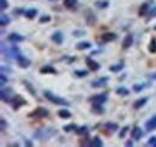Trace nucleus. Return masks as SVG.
<instances>
[{
  "instance_id": "nucleus-20",
  "label": "nucleus",
  "mask_w": 156,
  "mask_h": 147,
  "mask_svg": "<svg viewBox=\"0 0 156 147\" xmlns=\"http://www.w3.org/2000/svg\"><path fill=\"white\" fill-rule=\"evenodd\" d=\"M91 48V43L88 41H83V42H78L76 44V49L77 50H87Z\"/></svg>"
},
{
  "instance_id": "nucleus-17",
  "label": "nucleus",
  "mask_w": 156,
  "mask_h": 147,
  "mask_svg": "<svg viewBox=\"0 0 156 147\" xmlns=\"http://www.w3.org/2000/svg\"><path fill=\"white\" fill-rule=\"evenodd\" d=\"M132 44H133V36H132L131 34H129V35L125 36L124 41H122V48H124V49H127V48H130Z\"/></svg>"
},
{
  "instance_id": "nucleus-19",
  "label": "nucleus",
  "mask_w": 156,
  "mask_h": 147,
  "mask_svg": "<svg viewBox=\"0 0 156 147\" xmlns=\"http://www.w3.org/2000/svg\"><path fill=\"white\" fill-rule=\"evenodd\" d=\"M147 102H148V97H142V98H139V99H137L136 102L133 103V109H140V108H143L145 104H147Z\"/></svg>"
},
{
  "instance_id": "nucleus-18",
  "label": "nucleus",
  "mask_w": 156,
  "mask_h": 147,
  "mask_svg": "<svg viewBox=\"0 0 156 147\" xmlns=\"http://www.w3.org/2000/svg\"><path fill=\"white\" fill-rule=\"evenodd\" d=\"M145 129H147V132H153V130L156 129V115L153 116V117L145 123Z\"/></svg>"
},
{
  "instance_id": "nucleus-12",
  "label": "nucleus",
  "mask_w": 156,
  "mask_h": 147,
  "mask_svg": "<svg viewBox=\"0 0 156 147\" xmlns=\"http://www.w3.org/2000/svg\"><path fill=\"white\" fill-rule=\"evenodd\" d=\"M131 136L136 141L140 140L142 136H143V130H142V128L140 127H133V129L131 130Z\"/></svg>"
},
{
  "instance_id": "nucleus-5",
  "label": "nucleus",
  "mask_w": 156,
  "mask_h": 147,
  "mask_svg": "<svg viewBox=\"0 0 156 147\" xmlns=\"http://www.w3.org/2000/svg\"><path fill=\"white\" fill-rule=\"evenodd\" d=\"M48 110L46 109V108H43V107H39V108H36L34 111H31L28 116L29 117H39V118H43V117H47L48 116Z\"/></svg>"
},
{
  "instance_id": "nucleus-31",
  "label": "nucleus",
  "mask_w": 156,
  "mask_h": 147,
  "mask_svg": "<svg viewBox=\"0 0 156 147\" xmlns=\"http://www.w3.org/2000/svg\"><path fill=\"white\" fill-rule=\"evenodd\" d=\"M78 127L75 125V123H70V125L64 126V127H62V130L66 132V133H71V132H76V129Z\"/></svg>"
},
{
  "instance_id": "nucleus-4",
  "label": "nucleus",
  "mask_w": 156,
  "mask_h": 147,
  "mask_svg": "<svg viewBox=\"0 0 156 147\" xmlns=\"http://www.w3.org/2000/svg\"><path fill=\"white\" fill-rule=\"evenodd\" d=\"M11 104H12V109H13V110H18L20 107L27 105V104H28V102H27L22 96L16 94V96H13V97H12V99H11Z\"/></svg>"
},
{
  "instance_id": "nucleus-46",
  "label": "nucleus",
  "mask_w": 156,
  "mask_h": 147,
  "mask_svg": "<svg viewBox=\"0 0 156 147\" xmlns=\"http://www.w3.org/2000/svg\"><path fill=\"white\" fill-rule=\"evenodd\" d=\"M25 145H27V146H33V144H31V142H30V140H25Z\"/></svg>"
},
{
  "instance_id": "nucleus-34",
  "label": "nucleus",
  "mask_w": 156,
  "mask_h": 147,
  "mask_svg": "<svg viewBox=\"0 0 156 147\" xmlns=\"http://www.w3.org/2000/svg\"><path fill=\"white\" fill-rule=\"evenodd\" d=\"M122 68H124V65H122V63H117V65H112V66L109 67V71H111V72H114V73H118V72H120Z\"/></svg>"
},
{
  "instance_id": "nucleus-11",
  "label": "nucleus",
  "mask_w": 156,
  "mask_h": 147,
  "mask_svg": "<svg viewBox=\"0 0 156 147\" xmlns=\"http://www.w3.org/2000/svg\"><path fill=\"white\" fill-rule=\"evenodd\" d=\"M25 39V37L17 34V32H12L7 36V41L9 42H12V43H18V42H23Z\"/></svg>"
},
{
  "instance_id": "nucleus-24",
  "label": "nucleus",
  "mask_w": 156,
  "mask_h": 147,
  "mask_svg": "<svg viewBox=\"0 0 156 147\" xmlns=\"http://www.w3.org/2000/svg\"><path fill=\"white\" fill-rule=\"evenodd\" d=\"M76 134L77 135H83V136H87L88 134H89V129H88V127L87 126H82V127H78L77 129H76Z\"/></svg>"
},
{
  "instance_id": "nucleus-14",
  "label": "nucleus",
  "mask_w": 156,
  "mask_h": 147,
  "mask_svg": "<svg viewBox=\"0 0 156 147\" xmlns=\"http://www.w3.org/2000/svg\"><path fill=\"white\" fill-rule=\"evenodd\" d=\"M149 11H150L149 4H148V2H144V4L140 5V7H139V10H138V16H139V17H144L145 15L149 13Z\"/></svg>"
},
{
  "instance_id": "nucleus-13",
  "label": "nucleus",
  "mask_w": 156,
  "mask_h": 147,
  "mask_svg": "<svg viewBox=\"0 0 156 147\" xmlns=\"http://www.w3.org/2000/svg\"><path fill=\"white\" fill-rule=\"evenodd\" d=\"M117 34H114V32H106V34H103L102 36H101V39H102V42H105V43H108V42H112V41H115L117 39Z\"/></svg>"
},
{
  "instance_id": "nucleus-35",
  "label": "nucleus",
  "mask_w": 156,
  "mask_h": 147,
  "mask_svg": "<svg viewBox=\"0 0 156 147\" xmlns=\"http://www.w3.org/2000/svg\"><path fill=\"white\" fill-rule=\"evenodd\" d=\"M73 74L77 77V78H85L87 75H88V71H85V70H76Z\"/></svg>"
},
{
  "instance_id": "nucleus-6",
  "label": "nucleus",
  "mask_w": 156,
  "mask_h": 147,
  "mask_svg": "<svg viewBox=\"0 0 156 147\" xmlns=\"http://www.w3.org/2000/svg\"><path fill=\"white\" fill-rule=\"evenodd\" d=\"M15 60L17 61V63H18V66H20V68H28L30 66V63H31V61L25 55H23L22 53H20L18 55L16 56Z\"/></svg>"
},
{
  "instance_id": "nucleus-45",
  "label": "nucleus",
  "mask_w": 156,
  "mask_h": 147,
  "mask_svg": "<svg viewBox=\"0 0 156 147\" xmlns=\"http://www.w3.org/2000/svg\"><path fill=\"white\" fill-rule=\"evenodd\" d=\"M5 71H6V72H9V73H11V72H12V70H11V68L5 67V66H1V73H5Z\"/></svg>"
},
{
  "instance_id": "nucleus-50",
  "label": "nucleus",
  "mask_w": 156,
  "mask_h": 147,
  "mask_svg": "<svg viewBox=\"0 0 156 147\" xmlns=\"http://www.w3.org/2000/svg\"><path fill=\"white\" fill-rule=\"evenodd\" d=\"M154 146H155V147H156V144H155V145H154Z\"/></svg>"
},
{
  "instance_id": "nucleus-8",
  "label": "nucleus",
  "mask_w": 156,
  "mask_h": 147,
  "mask_svg": "<svg viewBox=\"0 0 156 147\" xmlns=\"http://www.w3.org/2000/svg\"><path fill=\"white\" fill-rule=\"evenodd\" d=\"M0 97H1V101L4 103H11V99H12V89L10 87H6V89H1L0 92Z\"/></svg>"
},
{
  "instance_id": "nucleus-43",
  "label": "nucleus",
  "mask_w": 156,
  "mask_h": 147,
  "mask_svg": "<svg viewBox=\"0 0 156 147\" xmlns=\"http://www.w3.org/2000/svg\"><path fill=\"white\" fill-rule=\"evenodd\" d=\"M156 144V136H151L150 139H149V141H148V145H151V146H154Z\"/></svg>"
},
{
  "instance_id": "nucleus-49",
  "label": "nucleus",
  "mask_w": 156,
  "mask_h": 147,
  "mask_svg": "<svg viewBox=\"0 0 156 147\" xmlns=\"http://www.w3.org/2000/svg\"><path fill=\"white\" fill-rule=\"evenodd\" d=\"M49 1H54V0H49Z\"/></svg>"
},
{
  "instance_id": "nucleus-28",
  "label": "nucleus",
  "mask_w": 156,
  "mask_h": 147,
  "mask_svg": "<svg viewBox=\"0 0 156 147\" xmlns=\"http://www.w3.org/2000/svg\"><path fill=\"white\" fill-rule=\"evenodd\" d=\"M11 23V19H10V17L9 16H6V15H1L0 16V25L1 26H6V25H9Z\"/></svg>"
},
{
  "instance_id": "nucleus-9",
  "label": "nucleus",
  "mask_w": 156,
  "mask_h": 147,
  "mask_svg": "<svg viewBox=\"0 0 156 147\" xmlns=\"http://www.w3.org/2000/svg\"><path fill=\"white\" fill-rule=\"evenodd\" d=\"M85 63H87L88 68L90 71H93V72H96V71H98L101 68V65L98 63V61H95L93 57H90V56H87L85 57Z\"/></svg>"
},
{
  "instance_id": "nucleus-1",
  "label": "nucleus",
  "mask_w": 156,
  "mask_h": 147,
  "mask_svg": "<svg viewBox=\"0 0 156 147\" xmlns=\"http://www.w3.org/2000/svg\"><path fill=\"white\" fill-rule=\"evenodd\" d=\"M57 130L53 127H44V128L37 129L34 133V139L39 140V141H47L49 139H52L55 135Z\"/></svg>"
},
{
  "instance_id": "nucleus-40",
  "label": "nucleus",
  "mask_w": 156,
  "mask_h": 147,
  "mask_svg": "<svg viewBox=\"0 0 156 147\" xmlns=\"http://www.w3.org/2000/svg\"><path fill=\"white\" fill-rule=\"evenodd\" d=\"M87 32L84 31V30H75L73 32H72V35L75 37H82V36H84Z\"/></svg>"
},
{
  "instance_id": "nucleus-10",
  "label": "nucleus",
  "mask_w": 156,
  "mask_h": 147,
  "mask_svg": "<svg viewBox=\"0 0 156 147\" xmlns=\"http://www.w3.org/2000/svg\"><path fill=\"white\" fill-rule=\"evenodd\" d=\"M108 80H109V78H108V77L98 78V79H96V80L91 81V87H94V89H100V87H103V86H106V85H107Z\"/></svg>"
},
{
  "instance_id": "nucleus-23",
  "label": "nucleus",
  "mask_w": 156,
  "mask_h": 147,
  "mask_svg": "<svg viewBox=\"0 0 156 147\" xmlns=\"http://www.w3.org/2000/svg\"><path fill=\"white\" fill-rule=\"evenodd\" d=\"M23 85L25 86V89L28 90V92H29L31 96H36V91H35L34 86L31 85V83H29L28 80H23Z\"/></svg>"
},
{
  "instance_id": "nucleus-21",
  "label": "nucleus",
  "mask_w": 156,
  "mask_h": 147,
  "mask_svg": "<svg viewBox=\"0 0 156 147\" xmlns=\"http://www.w3.org/2000/svg\"><path fill=\"white\" fill-rule=\"evenodd\" d=\"M24 16L28 19H34L37 16V10L36 9H29L27 11H24Z\"/></svg>"
},
{
  "instance_id": "nucleus-38",
  "label": "nucleus",
  "mask_w": 156,
  "mask_h": 147,
  "mask_svg": "<svg viewBox=\"0 0 156 147\" xmlns=\"http://www.w3.org/2000/svg\"><path fill=\"white\" fill-rule=\"evenodd\" d=\"M144 87H145V85H140V84H135L132 89H133V91L138 93V92H140L142 90H144Z\"/></svg>"
},
{
  "instance_id": "nucleus-37",
  "label": "nucleus",
  "mask_w": 156,
  "mask_h": 147,
  "mask_svg": "<svg viewBox=\"0 0 156 147\" xmlns=\"http://www.w3.org/2000/svg\"><path fill=\"white\" fill-rule=\"evenodd\" d=\"M51 19H52L51 16H48V15H43V16H41V17H40L39 22L41 23V24H43V23H49V22H51Z\"/></svg>"
},
{
  "instance_id": "nucleus-42",
  "label": "nucleus",
  "mask_w": 156,
  "mask_h": 147,
  "mask_svg": "<svg viewBox=\"0 0 156 147\" xmlns=\"http://www.w3.org/2000/svg\"><path fill=\"white\" fill-rule=\"evenodd\" d=\"M148 16H149V19H151V18H154V17H155V16H156V7L150 9V11H149Z\"/></svg>"
},
{
  "instance_id": "nucleus-15",
  "label": "nucleus",
  "mask_w": 156,
  "mask_h": 147,
  "mask_svg": "<svg viewBox=\"0 0 156 147\" xmlns=\"http://www.w3.org/2000/svg\"><path fill=\"white\" fill-rule=\"evenodd\" d=\"M40 73L41 74H57L58 71H57L54 67H52V66H49V65H46V66H43V67L40 68Z\"/></svg>"
},
{
  "instance_id": "nucleus-44",
  "label": "nucleus",
  "mask_w": 156,
  "mask_h": 147,
  "mask_svg": "<svg viewBox=\"0 0 156 147\" xmlns=\"http://www.w3.org/2000/svg\"><path fill=\"white\" fill-rule=\"evenodd\" d=\"M0 123H1V130L4 132V130H5V127L7 126V123H6V121H5L4 118H1V120H0Z\"/></svg>"
},
{
  "instance_id": "nucleus-26",
  "label": "nucleus",
  "mask_w": 156,
  "mask_h": 147,
  "mask_svg": "<svg viewBox=\"0 0 156 147\" xmlns=\"http://www.w3.org/2000/svg\"><path fill=\"white\" fill-rule=\"evenodd\" d=\"M115 93L119 94V96H129L130 94V90L126 89L125 86H119L117 90H115Z\"/></svg>"
},
{
  "instance_id": "nucleus-36",
  "label": "nucleus",
  "mask_w": 156,
  "mask_h": 147,
  "mask_svg": "<svg viewBox=\"0 0 156 147\" xmlns=\"http://www.w3.org/2000/svg\"><path fill=\"white\" fill-rule=\"evenodd\" d=\"M130 130V127L129 126H125V127H122L121 130H120V133H119V138L120 139H122V138H125V135L127 134V132Z\"/></svg>"
},
{
  "instance_id": "nucleus-7",
  "label": "nucleus",
  "mask_w": 156,
  "mask_h": 147,
  "mask_svg": "<svg viewBox=\"0 0 156 147\" xmlns=\"http://www.w3.org/2000/svg\"><path fill=\"white\" fill-rule=\"evenodd\" d=\"M84 19H85V23L88 25H95L98 23V18H96L95 13L91 10H85V12H84Z\"/></svg>"
},
{
  "instance_id": "nucleus-33",
  "label": "nucleus",
  "mask_w": 156,
  "mask_h": 147,
  "mask_svg": "<svg viewBox=\"0 0 156 147\" xmlns=\"http://www.w3.org/2000/svg\"><path fill=\"white\" fill-rule=\"evenodd\" d=\"M148 50L151 54H156V38H151V41L149 43V47H148Z\"/></svg>"
},
{
  "instance_id": "nucleus-30",
  "label": "nucleus",
  "mask_w": 156,
  "mask_h": 147,
  "mask_svg": "<svg viewBox=\"0 0 156 147\" xmlns=\"http://www.w3.org/2000/svg\"><path fill=\"white\" fill-rule=\"evenodd\" d=\"M77 5V0H64V6L69 10L73 9Z\"/></svg>"
},
{
  "instance_id": "nucleus-29",
  "label": "nucleus",
  "mask_w": 156,
  "mask_h": 147,
  "mask_svg": "<svg viewBox=\"0 0 156 147\" xmlns=\"http://www.w3.org/2000/svg\"><path fill=\"white\" fill-rule=\"evenodd\" d=\"M91 111L94 112V114H98V115H101V114H103V108H102V104H93V107H91Z\"/></svg>"
},
{
  "instance_id": "nucleus-48",
  "label": "nucleus",
  "mask_w": 156,
  "mask_h": 147,
  "mask_svg": "<svg viewBox=\"0 0 156 147\" xmlns=\"http://www.w3.org/2000/svg\"><path fill=\"white\" fill-rule=\"evenodd\" d=\"M149 77H151V78H154V79H156V73L151 74V75H149Z\"/></svg>"
},
{
  "instance_id": "nucleus-22",
  "label": "nucleus",
  "mask_w": 156,
  "mask_h": 147,
  "mask_svg": "<svg viewBox=\"0 0 156 147\" xmlns=\"http://www.w3.org/2000/svg\"><path fill=\"white\" fill-rule=\"evenodd\" d=\"M58 116L60 118L67 120V118H70V117L72 116V114H71V111L67 110V109H60V110L58 111Z\"/></svg>"
},
{
  "instance_id": "nucleus-47",
  "label": "nucleus",
  "mask_w": 156,
  "mask_h": 147,
  "mask_svg": "<svg viewBox=\"0 0 156 147\" xmlns=\"http://www.w3.org/2000/svg\"><path fill=\"white\" fill-rule=\"evenodd\" d=\"M125 145H126V146H133V142H132V141L130 140V141H127V142H126Z\"/></svg>"
},
{
  "instance_id": "nucleus-41",
  "label": "nucleus",
  "mask_w": 156,
  "mask_h": 147,
  "mask_svg": "<svg viewBox=\"0 0 156 147\" xmlns=\"http://www.w3.org/2000/svg\"><path fill=\"white\" fill-rule=\"evenodd\" d=\"M9 81V79H7V77L5 75L4 73H1L0 74V84H1V86H4L6 83Z\"/></svg>"
},
{
  "instance_id": "nucleus-39",
  "label": "nucleus",
  "mask_w": 156,
  "mask_h": 147,
  "mask_svg": "<svg viewBox=\"0 0 156 147\" xmlns=\"http://www.w3.org/2000/svg\"><path fill=\"white\" fill-rule=\"evenodd\" d=\"M9 7V1L7 0H0V9L1 11H5Z\"/></svg>"
},
{
  "instance_id": "nucleus-3",
  "label": "nucleus",
  "mask_w": 156,
  "mask_h": 147,
  "mask_svg": "<svg viewBox=\"0 0 156 147\" xmlns=\"http://www.w3.org/2000/svg\"><path fill=\"white\" fill-rule=\"evenodd\" d=\"M108 101V96L106 93H98V94H94L91 97L88 98V102L91 104H103Z\"/></svg>"
},
{
  "instance_id": "nucleus-25",
  "label": "nucleus",
  "mask_w": 156,
  "mask_h": 147,
  "mask_svg": "<svg viewBox=\"0 0 156 147\" xmlns=\"http://www.w3.org/2000/svg\"><path fill=\"white\" fill-rule=\"evenodd\" d=\"M95 6L100 10H105V9H107L109 6V2L107 0H98V1L95 2Z\"/></svg>"
},
{
  "instance_id": "nucleus-16",
  "label": "nucleus",
  "mask_w": 156,
  "mask_h": 147,
  "mask_svg": "<svg viewBox=\"0 0 156 147\" xmlns=\"http://www.w3.org/2000/svg\"><path fill=\"white\" fill-rule=\"evenodd\" d=\"M51 39L55 43V44H58V46H60L62 42H64V36H62V34L60 32V31H55L53 35H52V37H51Z\"/></svg>"
},
{
  "instance_id": "nucleus-32",
  "label": "nucleus",
  "mask_w": 156,
  "mask_h": 147,
  "mask_svg": "<svg viewBox=\"0 0 156 147\" xmlns=\"http://www.w3.org/2000/svg\"><path fill=\"white\" fill-rule=\"evenodd\" d=\"M105 127L108 129L109 132H117L118 129H119V126H118L117 123H113V122H106Z\"/></svg>"
},
{
  "instance_id": "nucleus-27",
  "label": "nucleus",
  "mask_w": 156,
  "mask_h": 147,
  "mask_svg": "<svg viewBox=\"0 0 156 147\" xmlns=\"http://www.w3.org/2000/svg\"><path fill=\"white\" fill-rule=\"evenodd\" d=\"M90 146H93V147H102V146H103V142H102V140H101L98 136H94V138L91 139Z\"/></svg>"
},
{
  "instance_id": "nucleus-2",
  "label": "nucleus",
  "mask_w": 156,
  "mask_h": 147,
  "mask_svg": "<svg viewBox=\"0 0 156 147\" xmlns=\"http://www.w3.org/2000/svg\"><path fill=\"white\" fill-rule=\"evenodd\" d=\"M43 96H44V98L48 99L51 103H54V104H57V105H62V107H70V105H71V103H70L69 101H66V99H64V98H61V97H58V96H55L54 93H52V92H49V91H44L43 92Z\"/></svg>"
}]
</instances>
